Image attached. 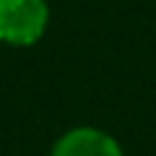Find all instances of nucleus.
<instances>
[{
    "label": "nucleus",
    "instance_id": "1",
    "mask_svg": "<svg viewBox=\"0 0 156 156\" xmlns=\"http://www.w3.org/2000/svg\"><path fill=\"white\" fill-rule=\"evenodd\" d=\"M50 26L47 0H0V42L8 47H34Z\"/></svg>",
    "mask_w": 156,
    "mask_h": 156
},
{
    "label": "nucleus",
    "instance_id": "2",
    "mask_svg": "<svg viewBox=\"0 0 156 156\" xmlns=\"http://www.w3.org/2000/svg\"><path fill=\"white\" fill-rule=\"evenodd\" d=\"M50 156H125V151L112 133L94 125H78L52 143Z\"/></svg>",
    "mask_w": 156,
    "mask_h": 156
}]
</instances>
